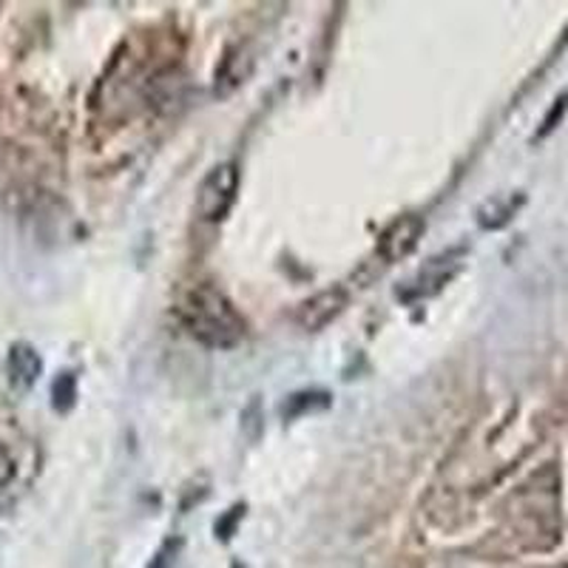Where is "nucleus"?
<instances>
[{
    "instance_id": "nucleus-5",
    "label": "nucleus",
    "mask_w": 568,
    "mask_h": 568,
    "mask_svg": "<svg viewBox=\"0 0 568 568\" xmlns=\"http://www.w3.org/2000/svg\"><path fill=\"white\" fill-rule=\"evenodd\" d=\"M7 373L9 384H12L18 393H27L38 384L40 373H43V358H40L38 349L27 342H18L9 347L7 355Z\"/></svg>"
},
{
    "instance_id": "nucleus-2",
    "label": "nucleus",
    "mask_w": 568,
    "mask_h": 568,
    "mask_svg": "<svg viewBox=\"0 0 568 568\" xmlns=\"http://www.w3.org/2000/svg\"><path fill=\"white\" fill-rule=\"evenodd\" d=\"M240 165L236 162H220L202 180L196 191V216L207 225H216L231 213L236 194H240Z\"/></svg>"
},
{
    "instance_id": "nucleus-9",
    "label": "nucleus",
    "mask_w": 568,
    "mask_h": 568,
    "mask_svg": "<svg viewBox=\"0 0 568 568\" xmlns=\"http://www.w3.org/2000/svg\"><path fill=\"white\" fill-rule=\"evenodd\" d=\"M78 404V378L71 373H60L58 382L52 384V407L58 413H69Z\"/></svg>"
},
{
    "instance_id": "nucleus-3",
    "label": "nucleus",
    "mask_w": 568,
    "mask_h": 568,
    "mask_svg": "<svg viewBox=\"0 0 568 568\" xmlns=\"http://www.w3.org/2000/svg\"><path fill=\"white\" fill-rule=\"evenodd\" d=\"M424 216H418V213H404V216H398V220L382 233V240H378V256H382L387 265H395L400 258H407L409 253L418 247V242L424 240Z\"/></svg>"
},
{
    "instance_id": "nucleus-6",
    "label": "nucleus",
    "mask_w": 568,
    "mask_h": 568,
    "mask_svg": "<svg viewBox=\"0 0 568 568\" xmlns=\"http://www.w3.org/2000/svg\"><path fill=\"white\" fill-rule=\"evenodd\" d=\"M329 404H333V398L324 389H302V393H293L291 398L284 400L282 415L287 420L304 418V415L324 413V409H329Z\"/></svg>"
},
{
    "instance_id": "nucleus-1",
    "label": "nucleus",
    "mask_w": 568,
    "mask_h": 568,
    "mask_svg": "<svg viewBox=\"0 0 568 568\" xmlns=\"http://www.w3.org/2000/svg\"><path fill=\"white\" fill-rule=\"evenodd\" d=\"M180 322L187 336L211 349H231L245 338L247 324L231 298L213 284H194L180 298Z\"/></svg>"
},
{
    "instance_id": "nucleus-4",
    "label": "nucleus",
    "mask_w": 568,
    "mask_h": 568,
    "mask_svg": "<svg viewBox=\"0 0 568 568\" xmlns=\"http://www.w3.org/2000/svg\"><path fill=\"white\" fill-rule=\"evenodd\" d=\"M349 304V293L344 291L342 284L336 287H327V291H318L316 296H311L307 302H302V307L296 311V324L307 333H318L327 324L336 322Z\"/></svg>"
},
{
    "instance_id": "nucleus-11",
    "label": "nucleus",
    "mask_w": 568,
    "mask_h": 568,
    "mask_svg": "<svg viewBox=\"0 0 568 568\" xmlns=\"http://www.w3.org/2000/svg\"><path fill=\"white\" fill-rule=\"evenodd\" d=\"M566 109H568V94H562V98H557V103H555V109H551V114L546 116V120H542V129H540V134H537V136L551 134V131L557 129V123H560V120H562V114H566Z\"/></svg>"
},
{
    "instance_id": "nucleus-10",
    "label": "nucleus",
    "mask_w": 568,
    "mask_h": 568,
    "mask_svg": "<svg viewBox=\"0 0 568 568\" xmlns=\"http://www.w3.org/2000/svg\"><path fill=\"white\" fill-rule=\"evenodd\" d=\"M258 418H262V409H258V400L253 398L251 404L242 409V429H245L247 438L251 440H258V435H262V426H265Z\"/></svg>"
},
{
    "instance_id": "nucleus-8",
    "label": "nucleus",
    "mask_w": 568,
    "mask_h": 568,
    "mask_svg": "<svg viewBox=\"0 0 568 568\" xmlns=\"http://www.w3.org/2000/svg\"><path fill=\"white\" fill-rule=\"evenodd\" d=\"M520 202H524V196H515V200H489L478 211V225L486 227V231H497V227H504L506 222L515 216V211Z\"/></svg>"
},
{
    "instance_id": "nucleus-12",
    "label": "nucleus",
    "mask_w": 568,
    "mask_h": 568,
    "mask_svg": "<svg viewBox=\"0 0 568 568\" xmlns=\"http://www.w3.org/2000/svg\"><path fill=\"white\" fill-rule=\"evenodd\" d=\"M242 517H245V506H233L231 515H227L225 520H220V524H216V535H222L227 540V537L233 535V526H236V520H242Z\"/></svg>"
},
{
    "instance_id": "nucleus-7",
    "label": "nucleus",
    "mask_w": 568,
    "mask_h": 568,
    "mask_svg": "<svg viewBox=\"0 0 568 568\" xmlns=\"http://www.w3.org/2000/svg\"><path fill=\"white\" fill-rule=\"evenodd\" d=\"M253 69V58H247L245 52L240 54H227L225 60H222V69L216 71V94H231L233 89H240L242 83H245V78L251 74Z\"/></svg>"
}]
</instances>
